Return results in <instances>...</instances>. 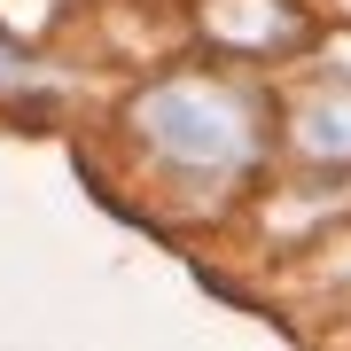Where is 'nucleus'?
<instances>
[{"label":"nucleus","mask_w":351,"mask_h":351,"mask_svg":"<svg viewBox=\"0 0 351 351\" xmlns=\"http://www.w3.org/2000/svg\"><path fill=\"white\" fill-rule=\"evenodd\" d=\"M133 125L156 156L188 164V172H242L258 149V125L242 110V94H219V86H195V78H172V86L141 94L133 101Z\"/></svg>","instance_id":"1"},{"label":"nucleus","mask_w":351,"mask_h":351,"mask_svg":"<svg viewBox=\"0 0 351 351\" xmlns=\"http://www.w3.org/2000/svg\"><path fill=\"white\" fill-rule=\"evenodd\" d=\"M203 32L219 39V47H281V39H297V8L289 0H203Z\"/></svg>","instance_id":"2"},{"label":"nucleus","mask_w":351,"mask_h":351,"mask_svg":"<svg viewBox=\"0 0 351 351\" xmlns=\"http://www.w3.org/2000/svg\"><path fill=\"white\" fill-rule=\"evenodd\" d=\"M297 149L320 156V164H351V86H336V94L297 110Z\"/></svg>","instance_id":"3"},{"label":"nucleus","mask_w":351,"mask_h":351,"mask_svg":"<svg viewBox=\"0 0 351 351\" xmlns=\"http://www.w3.org/2000/svg\"><path fill=\"white\" fill-rule=\"evenodd\" d=\"M24 86H32V71H24V63H16V55H8V47H0V94H24Z\"/></svg>","instance_id":"4"}]
</instances>
